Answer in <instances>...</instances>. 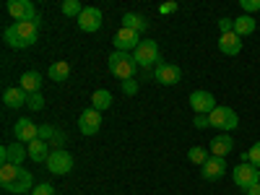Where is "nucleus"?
Segmentation results:
<instances>
[{
  "label": "nucleus",
  "mask_w": 260,
  "mask_h": 195,
  "mask_svg": "<svg viewBox=\"0 0 260 195\" xmlns=\"http://www.w3.org/2000/svg\"><path fill=\"white\" fill-rule=\"evenodd\" d=\"M107 62H110V73H112L115 78H120V81H130V78L136 76V71H138L136 57L130 55V52H120V50H115Z\"/></svg>",
  "instance_id": "2"
},
{
  "label": "nucleus",
  "mask_w": 260,
  "mask_h": 195,
  "mask_svg": "<svg viewBox=\"0 0 260 195\" xmlns=\"http://www.w3.org/2000/svg\"><path fill=\"white\" fill-rule=\"evenodd\" d=\"M29 102V94L21 89V86H11V89L3 91V104L11 107V110H16V107H24Z\"/></svg>",
  "instance_id": "18"
},
{
  "label": "nucleus",
  "mask_w": 260,
  "mask_h": 195,
  "mask_svg": "<svg viewBox=\"0 0 260 195\" xmlns=\"http://www.w3.org/2000/svg\"><path fill=\"white\" fill-rule=\"evenodd\" d=\"M21 172H24V169H21L18 164H3V167H0V185H3V187L13 185L21 177Z\"/></svg>",
  "instance_id": "22"
},
{
  "label": "nucleus",
  "mask_w": 260,
  "mask_h": 195,
  "mask_svg": "<svg viewBox=\"0 0 260 195\" xmlns=\"http://www.w3.org/2000/svg\"><path fill=\"white\" fill-rule=\"evenodd\" d=\"M224 172H226V161L219 159V156H211V159L201 167V175H203V180H208V182L224 177Z\"/></svg>",
  "instance_id": "15"
},
{
  "label": "nucleus",
  "mask_w": 260,
  "mask_h": 195,
  "mask_svg": "<svg viewBox=\"0 0 260 195\" xmlns=\"http://www.w3.org/2000/svg\"><path fill=\"white\" fill-rule=\"evenodd\" d=\"M122 26L125 29H130V31H146L148 29V21L143 18V16H138V13H125L122 16Z\"/></svg>",
  "instance_id": "23"
},
{
  "label": "nucleus",
  "mask_w": 260,
  "mask_h": 195,
  "mask_svg": "<svg viewBox=\"0 0 260 195\" xmlns=\"http://www.w3.org/2000/svg\"><path fill=\"white\" fill-rule=\"evenodd\" d=\"M122 91H125L127 96L138 94V81H136V78H130V81H122Z\"/></svg>",
  "instance_id": "34"
},
{
  "label": "nucleus",
  "mask_w": 260,
  "mask_h": 195,
  "mask_svg": "<svg viewBox=\"0 0 260 195\" xmlns=\"http://www.w3.org/2000/svg\"><path fill=\"white\" fill-rule=\"evenodd\" d=\"M26 107L31 112H39V110H45V99H42V94H29V102Z\"/></svg>",
  "instance_id": "30"
},
{
  "label": "nucleus",
  "mask_w": 260,
  "mask_h": 195,
  "mask_svg": "<svg viewBox=\"0 0 260 195\" xmlns=\"http://www.w3.org/2000/svg\"><path fill=\"white\" fill-rule=\"evenodd\" d=\"M112 42H115V47H117L120 52H136V47L141 45V34H138V31H130V29H125V26H120Z\"/></svg>",
  "instance_id": "10"
},
{
  "label": "nucleus",
  "mask_w": 260,
  "mask_h": 195,
  "mask_svg": "<svg viewBox=\"0 0 260 195\" xmlns=\"http://www.w3.org/2000/svg\"><path fill=\"white\" fill-rule=\"evenodd\" d=\"M154 78H156L161 86H175V83H180L182 71H180V65H175V62H161V65H156Z\"/></svg>",
  "instance_id": "11"
},
{
  "label": "nucleus",
  "mask_w": 260,
  "mask_h": 195,
  "mask_svg": "<svg viewBox=\"0 0 260 195\" xmlns=\"http://www.w3.org/2000/svg\"><path fill=\"white\" fill-rule=\"evenodd\" d=\"M187 159L192 161V164H198V167H203L208 159H211V151L208 148H203V146H192L190 151H187Z\"/></svg>",
  "instance_id": "27"
},
{
  "label": "nucleus",
  "mask_w": 260,
  "mask_h": 195,
  "mask_svg": "<svg viewBox=\"0 0 260 195\" xmlns=\"http://www.w3.org/2000/svg\"><path fill=\"white\" fill-rule=\"evenodd\" d=\"M99 127H102V112L94 110V107H89V110H83L81 117H78V130L83 136H94L99 133Z\"/></svg>",
  "instance_id": "9"
},
{
  "label": "nucleus",
  "mask_w": 260,
  "mask_h": 195,
  "mask_svg": "<svg viewBox=\"0 0 260 195\" xmlns=\"http://www.w3.org/2000/svg\"><path fill=\"white\" fill-rule=\"evenodd\" d=\"M247 195H260V182H257V185H252V187L247 190Z\"/></svg>",
  "instance_id": "39"
},
{
  "label": "nucleus",
  "mask_w": 260,
  "mask_h": 195,
  "mask_svg": "<svg viewBox=\"0 0 260 195\" xmlns=\"http://www.w3.org/2000/svg\"><path fill=\"white\" fill-rule=\"evenodd\" d=\"M208 125L221 130V133H232V130L240 125V117H237V112L232 110V107H216V110L208 115Z\"/></svg>",
  "instance_id": "4"
},
{
  "label": "nucleus",
  "mask_w": 260,
  "mask_h": 195,
  "mask_svg": "<svg viewBox=\"0 0 260 195\" xmlns=\"http://www.w3.org/2000/svg\"><path fill=\"white\" fill-rule=\"evenodd\" d=\"M62 13L71 16V18H78L83 13V6L78 3V0H65V3H62Z\"/></svg>",
  "instance_id": "28"
},
{
  "label": "nucleus",
  "mask_w": 260,
  "mask_h": 195,
  "mask_svg": "<svg viewBox=\"0 0 260 195\" xmlns=\"http://www.w3.org/2000/svg\"><path fill=\"white\" fill-rule=\"evenodd\" d=\"M37 34H39V24H37V21H16V24H11L3 31L6 42H8L11 47H16V50L31 47L34 42H37Z\"/></svg>",
  "instance_id": "1"
},
{
  "label": "nucleus",
  "mask_w": 260,
  "mask_h": 195,
  "mask_svg": "<svg viewBox=\"0 0 260 195\" xmlns=\"http://www.w3.org/2000/svg\"><path fill=\"white\" fill-rule=\"evenodd\" d=\"M62 143H65V133H62V130H57V133H55V138H52V143H50V146H55V148H57V146H62Z\"/></svg>",
  "instance_id": "38"
},
{
  "label": "nucleus",
  "mask_w": 260,
  "mask_h": 195,
  "mask_svg": "<svg viewBox=\"0 0 260 195\" xmlns=\"http://www.w3.org/2000/svg\"><path fill=\"white\" fill-rule=\"evenodd\" d=\"M6 11H8L16 21H37V24H39V13H37V8H34L31 0H8Z\"/></svg>",
  "instance_id": "6"
},
{
  "label": "nucleus",
  "mask_w": 260,
  "mask_h": 195,
  "mask_svg": "<svg viewBox=\"0 0 260 195\" xmlns=\"http://www.w3.org/2000/svg\"><path fill=\"white\" fill-rule=\"evenodd\" d=\"M255 26H257V24H255V18H252V16H245V13H242L240 18H234V34H237V37H247V34H252Z\"/></svg>",
  "instance_id": "24"
},
{
  "label": "nucleus",
  "mask_w": 260,
  "mask_h": 195,
  "mask_svg": "<svg viewBox=\"0 0 260 195\" xmlns=\"http://www.w3.org/2000/svg\"><path fill=\"white\" fill-rule=\"evenodd\" d=\"M198 130H203V127H211L208 125V115H195V122H192Z\"/></svg>",
  "instance_id": "37"
},
{
  "label": "nucleus",
  "mask_w": 260,
  "mask_h": 195,
  "mask_svg": "<svg viewBox=\"0 0 260 195\" xmlns=\"http://www.w3.org/2000/svg\"><path fill=\"white\" fill-rule=\"evenodd\" d=\"M232 180H234V185L240 187L242 192H247L252 185H257V182H260V169H257V167H252L250 161H242L240 167H234Z\"/></svg>",
  "instance_id": "5"
},
{
  "label": "nucleus",
  "mask_w": 260,
  "mask_h": 195,
  "mask_svg": "<svg viewBox=\"0 0 260 195\" xmlns=\"http://www.w3.org/2000/svg\"><path fill=\"white\" fill-rule=\"evenodd\" d=\"M133 57H136V65H141V68H154V65H161V52H159V45L154 39H143L141 45L136 47Z\"/></svg>",
  "instance_id": "3"
},
{
  "label": "nucleus",
  "mask_w": 260,
  "mask_h": 195,
  "mask_svg": "<svg viewBox=\"0 0 260 195\" xmlns=\"http://www.w3.org/2000/svg\"><path fill=\"white\" fill-rule=\"evenodd\" d=\"M31 195H55V187H52L50 182H39V185L31 190Z\"/></svg>",
  "instance_id": "33"
},
{
  "label": "nucleus",
  "mask_w": 260,
  "mask_h": 195,
  "mask_svg": "<svg viewBox=\"0 0 260 195\" xmlns=\"http://www.w3.org/2000/svg\"><path fill=\"white\" fill-rule=\"evenodd\" d=\"M177 8H180V3H175V0H169V3H161V6H159V13H161V16H167V13H175Z\"/></svg>",
  "instance_id": "36"
},
{
  "label": "nucleus",
  "mask_w": 260,
  "mask_h": 195,
  "mask_svg": "<svg viewBox=\"0 0 260 195\" xmlns=\"http://www.w3.org/2000/svg\"><path fill=\"white\" fill-rule=\"evenodd\" d=\"M190 107L195 110V115H211L219 104H216V99H213L211 91L198 89V91H192V94H190Z\"/></svg>",
  "instance_id": "8"
},
{
  "label": "nucleus",
  "mask_w": 260,
  "mask_h": 195,
  "mask_svg": "<svg viewBox=\"0 0 260 195\" xmlns=\"http://www.w3.org/2000/svg\"><path fill=\"white\" fill-rule=\"evenodd\" d=\"M234 151V141L229 133H219L213 141H211V156H219V159H226Z\"/></svg>",
  "instance_id": "16"
},
{
  "label": "nucleus",
  "mask_w": 260,
  "mask_h": 195,
  "mask_svg": "<svg viewBox=\"0 0 260 195\" xmlns=\"http://www.w3.org/2000/svg\"><path fill=\"white\" fill-rule=\"evenodd\" d=\"M26 156H29V151L21 143H8V146H3V151H0V161L3 164H18L21 167V161H24Z\"/></svg>",
  "instance_id": "14"
},
{
  "label": "nucleus",
  "mask_w": 260,
  "mask_h": 195,
  "mask_svg": "<svg viewBox=\"0 0 260 195\" xmlns=\"http://www.w3.org/2000/svg\"><path fill=\"white\" fill-rule=\"evenodd\" d=\"M18 86H21L26 94H39V89H42V73H39V71H26L24 76H21Z\"/></svg>",
  "instance_id": "20"
},
{
  "label": "nucleus",
  "mask_w": 260,
  "mask_h": 195,
  "mask_svg": "<svg viewBox=\"0 0 260 195\" xmlns=\"http://www.w3.org/2000/svg\"><path fill=\"white\" fill-rule=\"evenodd\" d=\"M26 151H29V159L31 161H47L50 159V154H52V151H50V143L47 141H39V138H34L31 143H26Z\"/></svg>",
  "instance_id": "19"
},
{
  "label": "nucleus",
  "mask_w": 260,
  "mask_h": 195,
  "mask_svg": "<svg viewBox=\"0 0 260 195\" xmlns=\"http://www.w3.org/2000/svg\"><path fill=\"white\" fill-rule=\"evenodd\" d=\"M219 31H221V34H226V31H234V18H229V16L219 18Z\"/></svg>",
  "instance_id": "35"
},
{
  "label": "nucleus",
  "mask_w": 260,
  "mask_h": 195,
  "mask_svg": "<svg viewBox=\"0 0 260 195\" xmlns=\"http://www.w3.org/2000/svg\"><path fill=\"white\" fill-rule=\"evenodd\" d=\"M219 50L224 55H240L242 52V37H237L234 31H226L219 37Z\"/></svg>",
  "instance_id": "17"
},
{
  "label": "nucleus",
  "mask_w": 260,
  "mask_h": 195,
  "mask_svg": "<svg viewBox=\"0 0 260 195\" xmlns=\"http://www.w3.org/2000/svg\"><path fill=\"white\" fill-rule=\"evenodd\" d=\"M13 133H16V141L18 143H31L34 138H39V125H34L29 117H21L13 125Z\"/></svg>",
  "instance_id": "13"
},
{
  "label": "nucleus",
  "mask_w": 260,
  "mask_h": 195,
  "mask_svg": "<svg viewBox=\"0 0 260 195\" xmlns=\"http://www.w3.org/2000/svg\"><path fill=\"white\" fill-rule=\"evenodd\" d=\"M240 8H242L245 16H252V13L260 11V0H240Z\"/></svg>",
  "instance_id": "29"
},
{
  "label": "nucleus",
  "mask_w": 260,
  "mask_h": 195,
  "mask_svg": "<svg viewBox=\"0 0 260 195\" xmlns=\"http://www.w3.org/2000/svg\"><path fill=\"white\" fill-rule=\"evenodd\" d=\"M91 107H94V110H99V112L110 110V107H112V94L107 91V89H96L94 96H91Z\"/></svg>",
  "instance_id": "26"
},
{
  "label": "nucleus",
  "mask_w": 260,
  "mask_h": 195,
  "mask_svg": "<svg viewBox=\"0 0 260 195\" xmlns=\"http://www.w3.org/2000/svg\"><path fill=\"white\" fill-rule=\"evenodd\" d=\"M78 29L86 31V34H91V31H99L102 29V11L89 6V8H83V13L78 16Z\"/></svg>",
  "instance_id": "12"
},
{
  "label": "nucleus",
  "mask_w": 260,
  "mask_h": 195,
  "mask_svg": "<svg viewBox=\"0 0 260 195\" xmlns=\"http://www.w3.org/2000/svg\"><path fill=\"white\" fill-rule=\"evenodd\" d=\"M247 161H250L252 167H257V169H260V141L250 146V151H247Z\"/></svg>",
  "instance_id": "31"
},
{
  "label": "nucleus",
  "mask_w": 260,
  "mask_h": 195,
  "mask_svg": "<svg viewBox=\"0 0 260 195\" xmlns=\"http://www.w3.org/2000/svg\"><path fill=\"white\" fill-rule=\"evenodd\" d=\"M57 130L52 125H39V141H52Z\"/></svg>",
  "instance_id": "32"
},
{
  "label": "nucleus",
  "mask_w": 260,
  "mask_h": 195,
  "mask_svg": "<svg viewBox=\"0 0 260 195\" xmlns=\"http://www.w3.org/2000/svg\"><path fill=\"white\" fill-rule=\"evenodd\" d=\"M47 169H50V175H68L73 169V156L65 148H55L47 159Z\"/></svg>",
  "instance_id": "7"
},
{
  "label": "nucleus",
  "mask_w": 260,
  "mask_h": 195,
  "mask_svg": "<svg viewBox=\"0 0 260 195\" xmlns=\"http://www.w3.org/2000/svg\"><path fill=\"white\" fill-rule=\"evenodd\" d=\"M47 76L55 81V83H62L65 78L71 76V65L65 62V60H57V62H52L50 65V71H47Z\"/></svg>",
  "instance_id": "25"
},
{
  "label": "nucleus",
  "mask_w": 260,
  "mask_h": 195,
  "mask_svg": "<svg viewBox=\"0 0 260 195\" xmlns=\"http://www.w3.org/2000/svg\"><path fill=\"white\" fill-rule=\"evenodd\" d=\"M34 187H37V185H34V177H31V172H26V169H24V172H21V177H18V180H16L13 185H8L6 190H8V192H16V195H24V192L34 190Z\"/></svg>",
  "instance_id": "21"
}]
</instances>
